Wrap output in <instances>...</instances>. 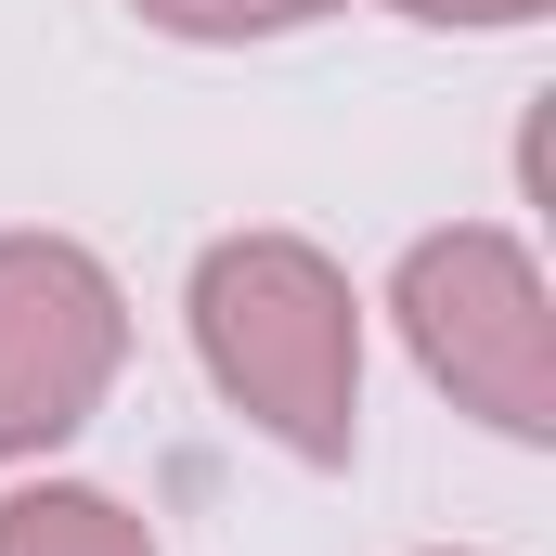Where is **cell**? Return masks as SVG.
Wrapping results in <instances>:
<instances>
[{"label": "cell", "instance_id": "obj_1", "mask_svg": "<svg viewBox=\"0 0 556 556\" xmlns=\"http://www.w3.org/2000/svg\"><path fill=\"white\" fill-rule=\"evenodd\" d=\"M194 363L298 466H350L363 453V298L311 233H220L194 260Z\"/></svg>", "mask_w": 556, "mask_h": 556}, {"label": "cell", "instance_id": "obj_6", "mask_svg": "<svg viewBox=\"0 0 556 556\" xmlns=\"http://www.w3.org/2000/svg\"><path fill=\"white\" fill-rule=\"evenodd\" d=\"M376 13H402V26H544L556 0H376Z\"/></svg>", "mask_w": 556, "mask_h": 556}, {"label": "cell", "instance_id": "obj_5", "mask_svg": "<svg viewBox=\"0 0 556 556\" xmlns=\"http://www.w3.org/2000/svg\"><path fill=\"white\" fill-rule=\"evenodd\" d=\"M155 39H194V52H247V39H298L324 0H130Z\"/></svg>", "mask_w": 556, "mask_h": 556}, {"label": "cell", "instance_id": "obj_4", "mask_svg": "<svg viewBox=\"0 0 556 556\" xmlns=\"http://www.w3.org/2000/svg\"><path fill=\"white\" fill-rule=\"evenodd\" d=\"M0 556H155V531L91 479H26L0 492Z\"/></svg>", "mask_w": 556, "mask_h": 556}, {"label": "cell", "instance_id": "obj_2", "mask_svg": "<svg viewBox=\"0 0 556 556\" xmlns=\"http://www.w3.org/2000/svg\"><path fill=\"white\" fill-rule=\"evenodd\" d=\"M402 350L427 363V389H453V415L505 427V440H556V285L505 220H453L415 233L402 273Z\"/></svg>", "mask_w": 556, "mask_h": 556}, {"label": "cell", "instance_id": "obj_3", "mask_svg": "<svg viewBox=\"0 0 556 556\" xmlns=\"http://www.w3.org/2000/svg\"><path fill=\"white\" fill-rule=\"evenodd\" d=\"M130 363V285L78 233H0V466L65 453Z\"/></svg>", "mask_w": 556, "mask_h": 556}, {"label": "cell", "instance_id": "obj_7", "mask_svg": "<svg viewBox=\"0 0 556 556\" xmlns=\"http://www.w3.org/2000/svg\"><path fill=\"white\" fill-rule=\"evenodd\" d=\"M440 556H466V544H440Z\"/></svg>", "mask_w": 556, "mask_h": 556}]
</instances>
